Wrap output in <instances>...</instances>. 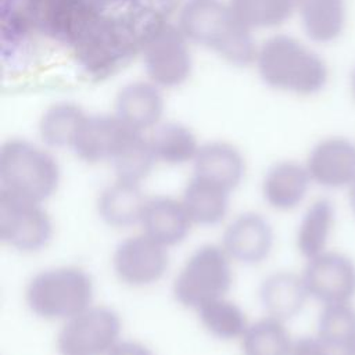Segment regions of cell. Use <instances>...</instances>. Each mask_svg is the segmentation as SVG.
I'll return each mask as SVG.
<instances>
[{
    "instance_id": "cell-1",
    "label": "cell",
    "mask_w": 355,
    "mask_h": 355,
    "mask_svg": "<svg viewBox=\"0 0 355 355\" xmlns=\"http://www.w3.org/2000/svg\"><path fill=\"white\" fill-rule=\"evenodd\" d=\"M191 44H198L234 67L254 64L258 44L252 31L233 12L229 1L187 0L178 22Z\"/></svg>"
},
{
    "instance_id": "cell-2",
    "label": "cell",
    "mask_w": 355,
    "mask_h": 355,
    "mask_svg": "<svg viewBox=\"0 0 355 355\" xmlns=\"http://www.w3.org/2000/svg\"><path fill=\"white\" fill-rule=\"evenodd\" d=\"M254 65L270 89L301 97L319 94L329 82L324 58L295 36L277 33L258 44Z\"/></svg>"
},
{
    "instance_id": "cell-3",
    "label": "cell",
    "mask_w": 355,
    "mask_h": 355,
    "mask_svg": "<svg viewBox=\"0 0 355 355\" xmlns=\"http://www.w3.org/2000/svg\"><path fill=\"white\" fill-rule=\"evenodd\" d=\"M94 282L76 265H61L35 273L26 283L24 300L29 311L43 320H61L93 305Z\"/></svg>"
},
{
    "instance_id": "cell-4",
    "label": "cell",
    "mask_w": 355,
    "mask_h": 355,
    "mask_svg": "<svg viewBox=\"0 0 355 355\" xmlns=\"http://www.w3.org/2000/svg\"><path fill=\"white\" fill-rule=\"evenodd\" d=\"M140 32L126 18L100 12L71 46L79 67L93 78H107L139 53Z\"/></svg>"
},
{
    "instance_id": "cell-5",
    "label": "cell",
    "mask_w": 355,
    "mask_h": 355,
    "mask_svg": "<svg viewBox=\"0 0 355 355\" xmlns=\"http://www.w3.org/2000/svg\"><path fill=\"white\" fill-rule=\"evenodd\" d=\"M61 168L44 144L10 139L0 147V189L44 202L58 189Z\"/></svg>"
},
{
    "instance_id": "cell-6",
    "label": "cell",
    "mask_w": 355,
    "mask_h": 355,
    "mask_svg": "<svg viewBox=\"0 0 355 355\" xmlns=\"http://www.w3.org/2000/svg\"><path fill=\"white\" fill-rule=\"evenodd\" d=\"M139 32V53L147 79L164 90L186 83L193 72V54L179 25L162 19L143 25Z\"/></svg>"
},
{
    "instance_id": "cell-7",
    "label": "cell",
    "mask_w": 355,
    "mask_h": 355,
    "mask_svg": "<svg viewBox=\"0 0 355 355\" xmlns=\"http://www.w3.org/2000/svg\"><path fill=\"white\" fill-rule=\"evenodd\" d=\"M232 258L220 244H202L183 262L172 284L175 300L196 311L201 304L227 295L233 284Z\"/></svg>"
},
{
    "instance_id": "cell-8",
    "label": "cell",
    "mask_w": 355,
    "mask_h": 355,
    "mask_svg": "<svg viewBox=\"0 0 355 355\" xmlns=\"http://www.w3.org/2000/svg\"><path fill=\"white\" fill-rule=\"evenodd\" d=\"M43 204L0 189V241L24 254L46 248L54 223Z\"/></svg>"
},
{
    "instance_id": "cell-9",
    "label": "cell",
    "mask_w": 355,
    "mask_h": 355,
    "mask_svg": "<svg viewBox=\"0 0 355 355\" xmlns=\"http://www.w3.org/2000/svg\"><path fill=\"white\" fill-rule=\"evenodd\" d=\"M119 313L105 305H90L62 322L55 336L58 355H107L121 340Z\"/></svg>"
},
{
    "instance_id": "cell-10",
    "label": "cell",
    "mask_w": 355,
    "mask_h": 355,
    "mask_svg": "<svg viewBox=\"0 0 355 355\" xmlns=\"http://www.w3.org/2000/svg\"><path fill=\"white\" fill-rule=\"evenodd\" d=\"M111 265L115 276L123 284L147 287L164 277L169 268V252L165 245L141 232L118 243Z\"/></svg>"
},
{
    "instance_id": "cell-11",
    "label": "cell",
    "mask_w": 355,
    "mask_h": 355,
    "mask_svg": "<svg viewBox=\"0 0 355 355\" xmlns=\"http://www.w3.org/2000/svg\"><path fill=\"white\" fill-rule=\"evenodd\" d=\"M301 276L309 298L320 305L354 302L355 261L349 255L327 250L305 261Z\"/></svg>"
},
{
    "instance_id": "cell-12",
    "label": "cell",
    "mask_w": 355,
    "mask_h": 355,
    "mask_svg": "<svg viewBox=\"0 0 355 355\" xmlns=\"http://www.w3.org/2000/svg\"><path fill=\"white\" fill-rule=\"evenodd\" d=\"M305 166L313 184L347 190L355 182V143L345 136H327L309 150Z\"/></svg>"
},
{
    "instance_id": "cell-13",
    "label": "cell",
    "mask_w": 355,
    "mask_h": 355,
    "mask_svg": "<svg viewBox=\"0 0 355 355\" xmlns=\"http://www.w3.org/2000/svg\"><path fill=\"white\" fill-rule=\"evenodd\" d=\"M275 233L270 222L259 212L239 214L226 226L220 245L232 261L243 265H258L272 252Z\"/></svg>"
},
{
    "instance_id": "cell-14",
    "label": "cell",
    "mask_w": 355,
    "mask_h": 355,
    "mask_svg": "<svg viewBox=\"0 0 355 355\" xmlns=\"http://www.w3.org/2000/svg\"><path fill=\"white\" fill-rule=\"evenodd\" d=\"M164 89L151 80H133L123 85L114 98V115L129 129L148 133L164 119Z\"/></svg>"
},
{
    "instance_id": "cell-15",
    "label": "cell",
    "mask_w": 355,
    "mask_h": 355,
    "mask_svg": "<svg viewBox=\"0 0 355 355\" xmlns=\"http://www.w3.org/2000/svg\"><path fill=\"white\" fill-rule=\"evenodd\" d=\"M130 130L114 114H87L71 150L90 165L110 162Z\"/></svg>"
},
{
    "instance_id": "cell-16",
    "label": "cell",
    "mask_w": 355,
    "mask_h": 355,
    "mask_svg": "<svg viewBox=\"0 0 355 355\" xmlns=\"http://www.w3.org/2000/svg\"><path fill=\"white\" fill-rule=\"evenodd\" d=\"M312 184L305 164L280 159L266 169L261 182V193L270 208L286 212L304 202Z\"/></svg>"
},
{
    "instance_id": "cell-17",
    "label": "cell",
    "mask_w": 355,
    "mask_h": 355,
    "mask_svg": "<svg viewBox=\"0 0 355 355\" xmlns=\"http://www.w3.org/2000/svg\"><path fill=\"white\" fill-rule=\"evenodd\" d=\"M139 225L144 234L169 248L187 237L193 222L180 198L154 196L147 198Z\"/></svg>"
},
{
    "instance_id": "cell-18",
    "label": "cell",
    "mask_w": 355,
    "mask_h": 355,
    "mask_svg": "<svg viewBox=\"0 0 355 355\" xmlns=\"http://www.w3.org/2000/svg\"><path fill=\"white\" fill-rule=\"evenodd\" d=\"M191 165L194 176L216 183L230 193L241 183L247 169L240 148L226 140L201 143Z\"/></svg>"
},
{
    "instance_id": "cell-19",
    "label": "cell",
    "mask_w": 355,
    "mask_h": 355,
    "mask_svg": "<svg viewBox=\"0 0 355 355\" xmlns=\"http://www.w3.org/2000/svg\"><path fill=\"white\" fill-rule=\"evenodd\" d=\"M265 315L288 322L302 312L309 294L301 273L276 270L265 276L258 288Z\"/></svg>"
},
{
    "instance_id": "cell-20",
    "label": "cell",
    "mask_w": 355,
    "mask_h": 355,
    "mask_svg": "<svg viewBox=\"0 0 355 355\" xmlns=\"http://www.w3.org/2000/svg\"><path fill=\"white\" fill-rule=\"evenodd\" d=\"M141 183H133L114 178L104 186L96 200L98 218L114 229H125L140 223L147 201Z\"/></svg>"
},
{
    "instance_id": "cell-21",
    "label": "cell",
    "mask_w": 355,
    "mask_h": 355,
    "mask_svg": "<svg viewBox=\"0 0 355 355\" xmlns=\"http://www.w3.org/2000/svg\"><path fill=\"white\" fill-rule=\"evenodd\" d=\"M305 36L318 44L336 42L347 25V0H294Z\"/></svg>"
},
{
    "instance_id": "cell-22",
    "label": "cell",
    "mask_w": 355,
    "mask_h": 355,
    "mask_svg": "<svg viewBox=\"0 0 355 355\" xmlns=\"http://www.w3.org/2000/svg\"><path fill=\"white\" fill-rule=\"evenodd\" d=\"M336 226V205L327 197L313 200L304 211L295 232V247L308 261L329 250Z\"/></svg>"
},
{
    "instance_id": "cell-23",
    "label": "cell",
    "mask_w": 355,
    "mask_h": 355,
    "mask_svg": "<svg viewBox=\"0 0 355 355\" xmlns=\"http://www.w3.org/2000/svg\"><path fill=\"white\" fill-rule=\"evenodd\" d=\"M230 191L207 179L191 175L182 193V202L193 225L220 223L229 209Z\"/></svg>"
},
{
    "instance_id": "cell-24",
    "label": "cell",
    "mask_w": 355,
    "mask_h": 355,
    "mask_svg": "<svg viewBox=\"0 0 355 355\" xmlns=\"http://www.w3.org/2000/svg\"><path fill=\"white\" fill-rule=\"evenodd\" d=\"M147 136L157 161L173 166L193 162L201 146L194 130L178 121H162Z\"/></svg>"
},
{
    "instance_id": "cell-25",
    "label": "cell",
    "mask_w": 355,
    "mask_h": 355,
    "mask_svg": "<svg viewBox=\"0 0 355 355\" xmlns=\"http://www.w3.org/2000/svg\"><path fill=\"white\" fill-rule=\"evenodd\" d=\"M86 116L87 112L72 101L49 105L37 122L42 143L49 148H71Z\"/></svg>"
},
{
    "instance_id": "cell-26",
    "label": "cell",
    "mask_w": 355,
    "mask_h": 355,
    "mask_svg": "<svg viewBox=\"0 0 355 355\" xmlns=\"http://www.w3.org/2000/svg\"><path fill=\"white\" fill-rule=\"evenodd\" d=\"M286 323L269 315L248 323L240 337L241 355H290L295 340Z\"/></svg>"
},
{
    "instance_id": "cell-27",
    "label": "cell",
    "mask_w": 355,
    "mask_h": 355,
    "mask_svg": "<svg viewBox=\"0 0 355 355\" xmlns=\"http://www.w3.org/2000/svg\"><path fill=\"white\" fill-rule=\"evenodd\" d=\"M157 162L148 136L130 130L108 164L116 179L143 183Z\"/></svg>"
},
{
    "instance_id": "cell-28",
    "label": "cell",
    "mask_w": 355,
    "mask_h": 355,
    "mask_svg": "<svg viewBox=\"0 0 355 355\" xmlns=\"http://www.w3.org/2000/svg\"><path fill=\"white\" fill-rule=\"evenodd\" d=\"M196 313L201 326L219 340H236L243 336L248 326L244 311L226 295L201 304Z\"/></svg>"
},
{
    "instance_id": "cell-29",
    "label": "cell",
    "mask_w": 355,
    "mask_h": 355,
    "mask_svg": "<svg viewBox=\"0 0 355 355\" xmlns=\"http://www.w3.org/2000/svg\"><path fill=\"white\" fill-rule=\"evenodd\" d=\"M315 336L334 351H341L355 340L354 302L320 305Z\"/></svg>"
},
{
    "instance_id": "cell-30",
    "label": "cell",
    "mask_w": 355,
    "mask_h": 355,
    "mask_svg": "<svg viewBox=\"0 0 355 355\" xmlns=\"http://www.w3.org/2000/svg\"><path fill=\"white\" fill-rule=\"evenodd\" d=\"M229 4L251 31L277 28L295 14L294 0H229Z\"/></svg>"
},
{
    "instance_id": "cell-31",
    "label": "cell",
    "mask_w": 355,
    "mask_h": 355,
    "mask_svg": "<svg viewBox=\"0 0 355 355\" xmlns=\"http://www.w3.org/2000/svg\"><path fill=\"white\" fill-rule=\"evenodd\" d=\"M290 355H338L337 351L327 347L322 340L313 336H304L294 341Z\"/></svg>"
},
{
    "instance_id": "cell-32",
    "label": "cell",
    "mask_w": 355,
    "mask_h": 355,
    "mask_svg": "<svg viewBox=\"0 0 355 355\" xmlns=\"http://www.w3.org/2000/svg\"><path fill=\"white\" fill-rule=\"evenodd\" d=\"M107 355H154V352L140 341L119 340Z\"/></svg>"
},
{
    "instance_id": "cell-33",
    "label": "cell",
    "mask_w": 355,
    "mask_h": 355,
    "mask_svg": "<svg viewBox=\"0 0 355 355\" xmlns=\"http://www.w3.org/2000/svg\"><path fill=\"white\" fill-rule=\"evenodd\" d=\"M347 198H348V207L351 212L355 215V182L347 189Z\"/></svg>"
},
{
    "instance_id": "cell-34",
    "label": "cell",
    "mask_w": 355,
    "mask_h": 355,
    "mask_svg": "<svg viewBox=\"0 0 355 355\" xmlns=\"http://www.w3.org/2000/svg\"><path fill=\"white\" fill-rule=\"evenodd\" d=\"M337 354L338 355H355V340L349 345H347L344 349L338 351Z\"/></svg>"
},
{
    "instance_id": "cell-35",
    "label": "cell",
    "mask_w": 355,
    "mask_h": 355,
    "mask_svg": "<svg viewBox=\"0 0 355 355\" xmlns=\"http://www.w3.org/2000/svg\"><path fill=\"white\" fill-rule=\"evenodd\" d=\"M349 89H351V94L355 100V67H354V69L351 72V76H349Z\"/></svg>"
},
{
    "instance_id": "cell-36",
    "label": "cell",
    "mask_w": 355,
    "mask_h": 355,
    "mask_svg": "<svg viewBox=\"0 0 355 355\" xmlns=\"http://www.w3.org/2000/svg\"><path fill=\"white\" fill-rule=\"evenodd\" d=\"M97 4H104V3H107V4H111V3H122V1H130V0H94Z\"/></svg>"
}]
</instances>
